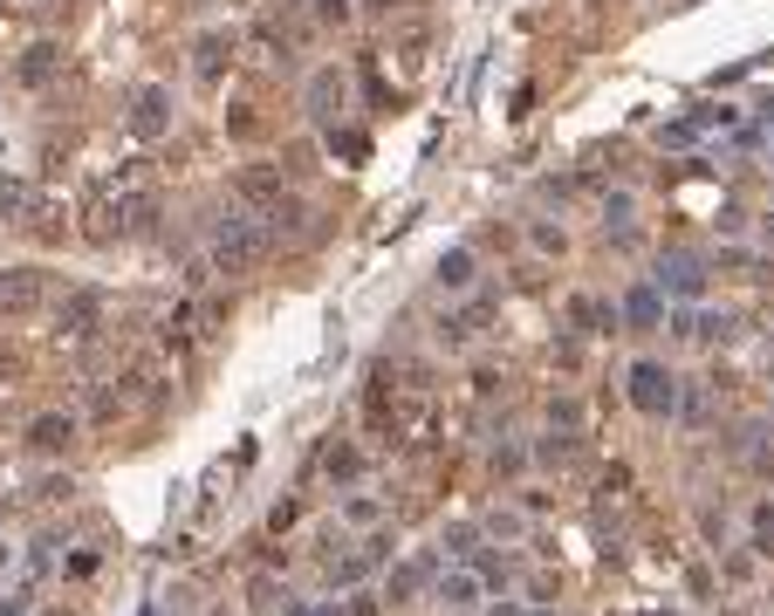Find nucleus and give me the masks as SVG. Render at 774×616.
Masks as SVG:
<instances>
[{
    "label": "nucleus",
    "mask_w": 774,
    "mask_h": 616,
    "mask_svg": "<svg viewBox=\"0 0 774 616\" xmlns=\"http://www.w3.org/2000/svg\"><path fill=\"white\" fill-rule=\"evenodd\" d=\"M651 281H659L665 302H700L706 281H713V261L692 254V246H665V254H659V274H651Z\"/></svg>",
    "instance_id": "7ed1b4c3"
},
{
    "label": "nucleus",
    "mask_w": 774,
    "mask_h": 616,
    "mask_svg": "<svg viewBox=\"0 0 774 616\" xmlns=\"http://www.w3.org/2000/svg\"><path fill=\"white\" fill-rule=\"evenodd\" d=\"M486 309H494V302H486V295H466V309H453V315H439V329H432V336H439V350H466V343L480 336V322H486Z\"/></svg>",
    "instance_id": "9b49d317"
},
{
    "label": "nucleus",
    "mask_w": 774,
    "mask_h": 616,
    "mask_svg": "<svg viewBox=\"0 0 774 616\" xmlns=\"http://www.w3.org/2000/svg\"><path fill=\"white\" fill-rule=\"evenodd\" d=\"M527 460H542V466H569L576 460V432H549V438H535V452Z\"/></svg>",
    "instance_id": "aec40b11"
},
{
    "label": "nucleus",
    "mask_w": 774,
    "mask_h": 616,
    "mask_svg": "<svg viewBox=\"0 0 774 616\" xmlns=\"http://www.w3.org/2000/svg\"><path fill=\"white\" fill-rule=\"evenodd\" d=\"M439 548H419V555H404L391 575H384V603H412L419 589H432V575H439Z\"/></svg>",
    "instance_id": "0eeeda50"
},
{
    "label": "nucleus",
    "mask_w": 774,
    "mask_h": 616,
    "mask_svg": "<svg viewBox=\"0 0 774 616\" xmlns=\"http://www.w3.org/2000/svg\"><path fill=\"white\" fill-rule=\"evenodd\" d=\"M535 246H542V254H562L569 233H562V226H535Z\"/></svg>",
    "instance_id": "c756f323"
},
{
    "label": "nucleus",
    "mask_w": 774,
    "mask_h": 616,
    "mask_svg": "<svg viewBox=\"0 0 774 616\" xmlns=\"http://www.w3.org/2000/svg\"><path fill=\"white\" fill-rule=\"evenodd\" d=\"M207 261H213V274H227V281L254 274V267L268 261V226H254L248 213H227V220L213 226V240H207Z\"/></svg>",
    "instance_id": "f257e3e1"
},
{
    "label": "nucleus",
    "mask_w": 774,
    "mask_h": 616,
    "mask_svg": "<svg viewBox=\"0 0 774 616\" xmlns=\"http://www.w3.org/2000/svg\"><path fill=\"white\" fill-rule=\"evenodd\" d=\"M747 548H754L761 562H774V501L754 507V542H747Z\"/></svg>",
    "instance_id": "4be33fe9"
},
{
    "label": "nucleus",
    "mask_w": 774,
    "mask_h": 616,
    "mask_svg": "<svg viewBox=\"0 0 774 616\" xmlns=\"http://www.w3.org/2000/svg\"><path fill=\"white\" fill-rule=\"evenodd\" d=\"M486 589H494V583H486L480 568H466V562H453V568L432 575V603H439L445 616H473V609L486 603Z\"/></svg>",
    "instance_id": "20e7f679"
},
{
    "label": "nucleus",
    "mask_w": 774,
    "mask_h": 616,
    "mask_svg": "<svg viewBox=\"0 0 774 616\" xmlns=\"http://www.w3.org/2000/svg\"><path fill=\"white\" fill-rule=\"evenodd\" d=\"M21 75H28V82H49V75H56V49H49V41H42V49H28Z\"/></svg>",
    "instance_id": "393cba45"
},
{
    "label": "nucleus",
    "mask_w": 774,
    "mask_h": 616,
    "mask_svg": "<svg viewBox=\"0 0 774 616\" xmlns=\"http://www.w3.org/2000/svg\"><path fill=\"white\" fill-rule=\"evenodd\" d=\"M309 616H350V609H343V603H315Z\"/></svg>",
    "instance_id": "72a5a7b5"
},
{
    "label": "nucleus",
    "mask_w": 774,
    "mask_h": 616,
    "mask_svg": "<svg viewBox=\"0 0 774 616\" xmlns=\"http://www.w3.org/2000/svg\"><path fill=\"white\" fill-rule=\"evenodd\" d=\"M631 220H637V192H603V233H631Z\"/></svg>",
    "instance_id": "a211bd4d"
},
{
    "label": "nucleus",
    "mask_w": 774,
    "mask_h": 616,
    "mask_svg": "<svg viewBox=\"0 0 774 616\" xmlns=\"http://www.w3.org/2000/svg\"><path fill=\"white\" fill-rule=\"evenodd\" d=\"M583 425V404L576 397H549V432H576Z\"/></svg>",
    "instance_id": "5701e85b"
},
{
    "label": "nucleus",
    "mask_w": 774,
    "mask_h": 616,
    "mask_svg": "<svg viewBox=\"0 0 774 616\" xmlns=\"http://www.w3.org/2000/svg\"><path fill=\"white\" fill-rule=\"evenodd\" d=\"M28 568H34V575H49V568H56V542H34V555H28Z\"/></svg>",
    "instance_id": "7c9ffc66"
},
{
    "label": "nucleus",
    "mask_w": 774,
    "mask_h": 616,
    "mask_svg": "<svg viewBox=\"0 0 774 616\" xmlns=\"http://www.w3.org/2000/svg\"><path fill=\"white\" fill-rule=\"evenodd\" d=\"M295 521H302V507H295V501H281V507L268 514V527H274V534H281V527H295Z\"/></svg>",
    "instance_id": "2f4dec72"
},
{
    "label": "nucleus",
    "mask_w": 774,
    "mask_h": 616,
    "mask_svg": "<svg viewBox=\"0 0 774 616\" xmlns=\"http://www.w3.org/2000/svg\"><path fill=\"white\" fill-rule=\"evenodd\" d=\"M158 391H165V370L158 363H131L124 370V404H151Z\"/></svg>",
    "instance_id": "f3484780"
},
{
    "label": "nucleus",
    "mask_w": 774,
    "mask_h": 616,
    "mask_svg": "<svg viewBox=\"0 0 774 616\" xmlns=\"http://www.w3.org/2000/svg\"><path fill=\"white\" fill-rule=\"evenodd\" d=\"M480 527H486V534H494V542H514V534H521V514H501V507H494V514H486Z\"/></svg>",
    "instance_id": "a878e982"
},
{
    "label": "nucleus",
    "mask_w": 774,
    "mask_h": 616,
    "mask_svg": "<svg viewBox=\"0 0 774 616\" xmlns=\"http://www.w3.org/2000/svg\"><path fill=\"white\" fill-rule=\"evenodd\" d=\"M378 609H384V596H371V589H356V596H350V616H378Z\"/></svg>",
    "instance_id": "473e14b6"
},
{
    "label": "nucleus",
    "mask_w": 774,
    "mask_h": 616,
    "mask_svg": "<svg viewBox=\"0 0 774 616\" xmlns=\"http://www.w3.org/2000/svg\"><path fill=\"white\" fill-rule=\"evenodd\" d=\"M494 616H527V609H521V603H501V609H494Z\"/></svg>",
    "instance_id": "f704fd0d"
},
{
    "label": "nucleus",
    "mask_w": 774,
    "mask_h": 616,
    "mask_svg": "<svg viewBox=\"0 0 774 616\" xmlns=\"http://www.w3.org/2000/svg\"><path fill=\"white\" fill-rule=\"evenodd\" d=\"M103 220H110V226H103L110 240H138V233H151V220H158V199H151V192H117Z\"/></svg>",
    "instance_id": "1a4fd4ad"
},
{
    "label": "nucleus",
    "mask_w": 774,
    "mask_h": 616,
    "mask_svg": "<svg viewBox=\"0 0 774 616\" xmlns=\"http://www.w3.org/2000/svg\"><path fill=\"white\" fill-rule=\"evenodd\" d=\"M473 542H480V527H466V521H460V527H445V542H439V548H453V555H466Z\"/></svg>",
    "instance_id": "cd10ccee"
},
{
    "label": "nucleus",
    "mask_w": 774,
    "mask_h": 616,
    "mask_svg": "<svg viewBox=\"0 0 774 616\" xmlns=\"http://www.w3.org/2000/svg\"><path fill=\"white\" fill-rule=\"evenodd\" d=\"M49 302V274L42 267H0V322H21V315H34Z\"/></svg>",
    "instance_id": "39448f33"
},
{
    "label": "nucleus",
    "mask_w": 774,
    "mask_h": 616,
    "mask_svg": "<svg viewBox=\"0 0 774 616\" xmlns=\"http://www.w3.org/2000/svg\"><path fill=\"white\" fill-rule=\"evenodd\" d=\"M617 309H624V329H631V336H651V329L665 322V295H659V281H637Z\"/></svg>",
    "instance_id": "dca6fc26"
},
{
    "label": "nucleus",
    "mask_w": 774,
    "mask_h": 616,
    "mask_svg": "<svg viewBox=\"0 0 774 616\" xmlns=\"http://www.w3.org/2000/svg\"><path fill=\"white\" fill-rule=\"evenodd\" d=\"M97 322H103V295H97V287H76V295L56 302V336H69V343L97 336Z\"/></svg>",
    "instance_id": "6e6552de"
},
{
    "label": "nucleus",
    "mask_w": 774,
    "mask_h": 616,
    "mask_svg": "<svg viewBox=\"0 0 774 616\" xmlns=\"http://www.w3.org/2000/svg\"><path fill=\"white\" fill-rule=\"evenodd\" d=\"M678 377H672V370L665 363H651V356H637L631 370H624V397L644 411V418H678Z\"/></svg>",
    "instance_id": "f03ea898"
},
{
    "label": "nucleus",
    "mask_w": 774,
    "mask_h": 616,
    "mask_svg": "<svg viewBox=\"0 0 774 616\" xmlns=\"http://www.w3.org/2000/svg\"><path fill=\"white\" fill-rule=\"evenodd\" d=\"M378 562H391V534H371L356 555H343V562H330V589H356L363 575H371Z\"/></svg>",
    "instance_id": "f8f14e48"
},
{
    "label": "nucleus",
    "mask_w": 774,
    "mask_h": 616,
    "mask_svg": "<svg viewBox=\"0 0 774 616\" xmlns=\"http://www.w3.org/2000/svg\"><path fill=\"white\" fill-rule=\"evenodd\" d=\"M233 199H240V205H254V220H268L274 205L289 199V179H281V164H240Z\"/></svg>",
    "instance_id": "423d86ee"
},
{
    "label": "nucleus",
    "mask_w": 774,
    "mask_h": 616,
    "mask_svg": "<svg viewBox=\"0 0 774 616\" xmlns=\"http://www.w3.org/2000/svg\"><path fill=\"white\" fill-rule=\"evenodd\" d=\"M336 514H343V527H363V534H371V527L384 521V501H378V493H350Z\"/></svg>",
    "instance_id": "6ab92c4d"
},
{
    "label": "nucleus",
    "mask_w": 774,
    "mask_h": 616,
    "mask_svg": "<svg viewBox=\"0 0 774 616\" xmlns=\"http://www.w3.org/2000/svg\"><path fill=\"white\" fill-rule=\"evenodd\" d=\"M8 562H14V548H8V542H0V568H8Z\"/></svg>",
    "instance_id": "c9c22d12"
},
{
    "label": "nucleus",
    "mask_w": 774,
    "mask_h": 616,
    "mask_svg": "<svg viewBox=\"0 0 774 616\" xmlns=\"http://www.w3.org/2000/svg\"><path fill=\"white\" fill-rule=\"evenodd\" d=\"M165 131H172V97L158 82H144L131 97V138H165Z\"/></svg>",
    "instance_id": "9d476101"
},
{
    "label": "nucleus",
    "mask_w": 774,
    "mask_h": 616,
    "mask_svg": "<svg viewBox=\"0 0 774 616\" xmlns=\"http://www.w3.org/2000/svg\"><path fill=\"white\" fill-rule=\"evenodd\" d=\"M432 281H439V295H473V281H480V254H473V246H445L439 267H432Z\"/></svg>",
    "instance_id": "4468645a"
},
{
    "label": "nucleus",
    "mask_w": 774,
    "mask_h": 616,
    "mask_svg": "<svg viewBox=\"0 0 774 616\" xmlns=\"http://www.w3.org/2000/svg\"><path fill=\"white\" fill-rule=\"evenodd\" d=\"M76 432H83V418H76V411H42V418H28V445L34 452H69L76 445Z\"/></svg>",
    "instance_id": "ddd939ff"
},
{
    "label": "nucleus",
    "mask_w": 774,
    "mask_h": 616,
    "mask_svg": "<svg viewBox=\"0 0 774 616\" xmlns=\"http://www.w3.org/2000/svg\"><path fill=\"white\" fill-rule=\"evenodd\" d=\"M199 75H220V62H233V34H199Z\"/></svg>",
    "instance_id": "412c9836"
},
{
    "label": "nucleus",
    "mask_w": 774,
    "mask_h": 616,
    "mask_svg": "<svg viewBox=\"0 0 774 616\" xmlns=\"http://www.w3.org/2000/svg\"><path fill=\"white\" fill-rule=\"evenodd\" d=\"M315 21H350V0H309Z\"/></svg>",
    "instance_id": "c85d7f7f"
},
{
    "label": "nucleus",
    "mask_w": 774,
    "mask_h": 616,
    "mask_svg": "<svg viewBox=\"0 0 774 616\" xmlns=\"http://www.w3.org/2000/svg\"><path fill=\"white\" fill-rule=\"evenodd\" d=\"M521 466H527V452H521V445H494V473H507V479H514Z\"/></svg>",
    "instance_id": "bb28decb"
},
{
    "label": "nucleus",
    "mask_w": 774,
    "mask_h": 616,
    "mask_svg": "<svg viewBox=\"0 0 774 616\" xmlns=\"http://www.w3.org/2000/svg\"><path fill=\"white\" fill-rule=\"evenodd\" d=\"M356 473H363V452H356V445H336V452H330V479H343V486H350Z\"/></svg>",
    "instance_id": "b1692460"
},
{
    "label": "nucleus",
    "mask_w": 774,
    "mask_h": 616,
    "mask_svg": "<svg viewBox=\"0 0 774 616\" xmlns=\"http://www.w3.org/2000/svg\"><path fill=\"white\" fill-rule=\"evenodd\" d=\"M302 103H309V117H315V123H336V117H343V103H350V82H343L336 69H315Z\"/></svg>",
    "instance_id": "2eb2a0df"
}]
</instances>
